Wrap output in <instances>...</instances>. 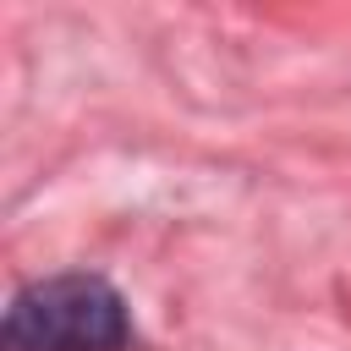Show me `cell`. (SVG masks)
Wrapping results in <instances>:
<instances>
[{
	"mask_svg": "<svg viewBox=\"0 0 351 351\" xmlns=\"http://www.w3.org/2000/svg\"><path fill=\"white\" fill-rule=\"evenodd\" d=\"M132 313L104 274H49L11 296L0 351H126Z\"/></svg>",
	"mask_w": 351,
	"mask_h": 351,
	"instance_id": "1",
	"label": "cell"
}]
</instances>
